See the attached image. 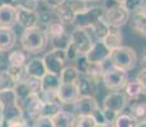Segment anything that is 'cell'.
<instances>
[{
  "mask_svg": "<svg viewBox=\"0 0 146 127\" xmlns=\"http://www.w3.org/2000/svg\"><path fill=\"white\" fill-rule=\"evenodd\" d=\"M48 37L43 28L33 27L27 28L21 36L22 49L27 51L28 53H40L47 47Z\"/></svg>",
  "mask_w": 146,
  "mask_h": 127,
  "instance_id": "cell-1",
  "label": "cell"
},
{
  "mask_svg": "<svg viewBox=\"0 0 146 127\" xmlns=\"http://www.w3.org/2000/svg\"><path fill=\"white\" fill-rule=\"evenodd\" d=\"M103 21L111 28H121L130 21V12L116 0H104Z\"/></svg>",
  "mask_w": 146,
  "mask_h": 127,
  "instance_id": "cell-2",
  "label": "cell"
},
{
  "mask_svg": "<svg viewBox=\"0 0 146 127\" xmlns=\"http://www.w3.org/2000/svg\"><path fill=\"white\" fill-rule=\"evenodd\" d=\"M109 61L112 66L123 70V71H130L137 63V53L132 47L121 46L118 49L111 51Z\"/></svg>",
  "mask_w": 146,
  "mask_h": 127,
  "instance_id": "cell-3",
  "label": "cell"
},
{
  "mask_svg": "<svg viewBox=\"0 0 146 127\" xmlns=\"http://www.w3.org/2000/svg\"><path fill=\"white\" fill-rule=\"evenodd\" d=\"M102 81L104 83L107 89L118 92L125 88L126 83L128 81V74L127 71H123V70L117 69L111 65V67L106 69L104 74L102 76Z\"/></svg>",
  "mask_w": 146,
  "mask_h": 127,
  "instance_id": "cell-4",
  "label": "cell"
},
{
  "mask_svg": "<svg viewBox=\"0 0 146 127\" xmlns=\"http://www.w3.org/2000/svg\"><path fill=\"white\" fill-rule=\"evenodd\" d=\"M66 60L67 57L65 50L60 49H52L50 52H47L43 56V64L47 72H52V74L57 75H60L61 71L64 70Z\"/></svg>",
  "mask_w": 146,
  "mask_h": 127,
  "instance_id": "cell-5",
  "label": "cell"
},
{
  "mask_svg": "<svg viewBox=\"0 0 146 127\" xmlns=\"http://www.w3.org/2000/svg\"><path fill=\"white\" fill-rule=\"evenodd\" d=\"M104 14V8L103 7H90L85 10V12L78 13L75 15L74 24L75 28H83V29H88L93 25L97 21L103 18Z\"/></svg>",
  "mask_w": 146,
  "mask_h": 127,
  "instance_id": "cell-6",
  "label": "cell"
},
{
  "mask_svg": "<svg viewBox=\"0 0 146 127\" xmlns=\"http://www.w3.org/2000/svg\"><path fill=\"white\" fill-rule=\"evenodd\" d=\"M19 107L22 109L23 117L27 121H35L36 118L41 117V109H42V104L43 100L41 99L40 94H32L29 95L26 99L18 102Z\"/></svg>",
  "mask_w": 146,
  "mask_h": 127,
  "instance_id": "cell-7",
  "label": "cell"
},
{
  "mask_svg": "<svg viewBox=\"0 0 146 127\" xmlns=\"http://www.w3.org/2000/svg\"><path fill=\"white\" fill-rule=\"evenodd\" d=\"M70 42L76 47L79 55H85V53L90 50L94 41H93V37L90 36V32H89L88 29L75 28V29L70 33Z\"/></svg>",
  "mask_w": 146,
  "mask_h": 127,
  "instance_id": "cell-8",
  "label": "cell"
},
{
  "mask_svg": "<svg viewBox=\"0 0 146 127\" xmlns=\"http://www.w3.org/2000/svg\"><path fill=\"white\" fill-rule=\"evenodd\" d=\"M111 50L104 45L103 41H94L90 50L85 53L86 60L90 64H104L109 60Z\"/></svg>",
  "mask_w": 146,
  "mask_h": 127,
  "instance_id": "cell-9",
  "label": "cell"
},
{
  "mask_svg": "<svg viewBox=\"0 0 146 127\" xmlns=\"http://www.w3.org/2000/svg\"><path fill=\"white\" fill-rule=\"evenodd\" d=\"M128 104V98L125 93H122L121 90L118 92H113L109 93L108 95L103 99V107L102 108L109 109V111H113L114 113H121L123 112V109L127 107Z\"/></svg>",
  "mask_w": 146,
  "mask_h": 127,
  "instance_id": "cell-10",
  "label": "cell"
},
{
  "mask_svg": "<svg viewBox=\"0 0 146 127\" xmlns=\"http://www.w3.org/2000/svg\"><path fill=\"white\" fill-rule=\"evenodd\" d=\"M128 109L130 114L136 120L137 123L146 121V94L142 93L136 98L128 99Z\"/></svg>",
  "mask_w": 146,
  "mask_h": 127,
  "instance_id": "cell-11",
  "label": "cell"
},
{
  "mask_svg": "<svg viewBox=\"0 0 146 127\" xmlns=\"http://www.w3.org/2000/svg\"><path fill=\"white\" fill-rule=\"evenodd\" d=\"M79 90L76 83L61 84L57 90V98L61 104H74L79 99Z\"/></svg>",
  "mask_w": 146,
  "mask_h": 127,
  "instance_id": "cell-12",
  "label": "cell"
},
{
  "mask_svg": "<svg viewBox=\"0 0 146 127\" xmlns=\"http://www.w3.org/2000/svg\"><path fill=\"white\" fill-rule=\"evenodd\" d=\"M72 106L78 116H92V113L99 107V104L94 97H79V99Z\"/></svg>",
  "mask_w": 146,
  "mask_h": 127,
  "instance_id": "cell-13",
  "label": "cell"
},
{
  "mask_svg": "<svg viewBox=\"0 0 146 127\" xmlns=\"http://www.w3.org/2000/svg\"><path fill=\"white\" fill-rule=\"evenodd\" d=\"M131 27L136 33L146 37V4L144 3L137 12L130 14Z\"/></svg>",
  "mask_w": 146,
  "mask_h": 127,
  "instance_id": "cell-14",
  "label": "cell"
},
{
  "mask_svg": "<svg viewBox=\"0 0 146 127\" xmlns=\"http://www.w3.org/2000/svg\"><path fill=\"white\" fill-rule=\"evenodd\" d=\"M76 85L80 97H94L97 93V81L85 74H80Z\"/></svg>",
  "mask_w": 146,
  "mask_h": 127,
  "instance_id": "cell-15",
  "label": "cell"
},
{
  "mask_svg": "<svg viewBox=\"0 0 146 127\" xmlns=\"http://www.w3.org/2000/svg\"><path fill=\"white\" fill-rule=\"evenodd\" d=\"M18 24V13L13 5H1L0 7V27L13 28Z\"/></svg>",
  "mask_w": 146,
  "mask_h": 127,
  "instance_id": "cell-16",
  "label": "cell"
},
{
  "mask_svg": "<svg viewBox=\"0 0 146 127\" xmlns=\"http://www.w3.org/2000/svg\"><path fill=\"white\" fill-rule=\"evenodd\" d=\"M17 13H18V24L22 25L24 29L38 25V13L36 10H26L17 8Z\"/></svg>",
  "mask_w": 146,
  "mask_h": 127,
  "instance_id": "cell-17",
  "label": "cell"
},
{
  "mask_svg": "<svg viewBox=\"0 0 146 127\" xmlns=\"http://www.w3.org/2000/svg\"><path fill=\"white\" fill-rule=\"evenodd\" d=\"M17 43V33L13 28L0 27V51L7 52L12 50Z\"/></svg>",
  "mask_w": 146,
  "mask_h": 127,
  "instance_id": "cell-18",
  "label": "cell"
},
{
  "mask_svg": "<svg viewBox=\"0 0 146 127\" xmlns=\"http://www.w3.org/2000/svg\"><path fill=\"white\" fill-rule=\"evenodd\" d=\"M24 67H26L27 75L33 76V78L42 79V76L47 72L44 64H43V59H40V57H35L32 60H29Z\"/></svg>",
  "mask_w": 146,
  "mask_h": 127,
  "instance_id": "cell-19",
  "label": "cell"
},
{
  "mask_svg": "<svg viewBox=\"0 0 146 127\" xmlns=\"http://www.w3.org/2000/svg\"><path fill=\"white\" fill-rule=\"evenodd\" d=\"M61 85L60 75L46 72L41 79V92H57Z\"/></svg>",
  "mask_w": 146,
  "mask_h": 127,
  "instance_id": "cell-20",
  "label": "cell"
},
{
  "mask_svg": "<svg viewBox=\"0 0 146 127\" xmlns=\"http://www.w3.org/2000/svg\"><path fill=\"white\" fill-rule=\"evenodd\" d=\"M53 10H55L58 21L62 22L64 24H72L74 23V19H75V15H76V14H75V12L70 8V5L67 4L66 1Z\"/></svg>",
  "mask_w": 146,
  "mask_h": 127,
  "instance_id": "cell-21",
  "label": "cell"
},
{
  "mask_svg": "<svg viewBox=\"0 0 146 127\" xmlns=\"http://www.w3.org/2000/svg\"><path fill=\"white\" fill-rule=\"evenodd\" d=\"M75 116L71 112L60 111L55 117L52 118L55 127H74L75 126Z\"/></svg>",
  "mask_w": 146,
  "mask_h": 127,
  "instance_id": "cell-22",
  "label": "cell"
},
{
  "mask_svg": "<svg viewBox=\"0 0 146 127\" xmlns=\"http://www.w3.org/2000/svg\"><path fill=\"white\" fill-rule=\"evenodd\" d=\"M88 31L92 32V35L94 36L95 41H103V39L106 38V36L109 33V31H111V27L103 21V18H100L99 21L95 22L90 28H88Z\"/></svg>",
  "mask_w": 146,
  "mask_h": 127,
  "instance_id": "cell-23",
  "label": "cell"
},
{
  "mask_svg": "<svg viewBox=\"0 0 146 127\" xmlns=\"http://www.w3.org/2000/svg\"><path fill=\"white\" fill-rule=\"evenodd\" d=\"M119 28H111L109 33L106 36V38L103 39L104 45L108 47L109 50H114V49H118V47L122 46V33L121 31H118Z\"/></svg>",
  "mask_w": 146,
  "mask_h": 127,
  "instance_id": "cell-24",
  "label": "cell"
},
{
  "mask_svg": "<svg viewBox=\"0 0 146 127\" xmlns=\"http://www.w3.org/2000/svg\"><path fill=\"white\" fill-rule=\"evenodd\" d=\"M28 55L29 53L27 51L22 50H15L12 51L8 56V65L12 66H26L27 61H28Z\"/></svg>",
  "mask_w": 146,
  "mask_h": 127,
  "instance_id": "cell-25",
  "label": "cell"
},
{
  "mask_svg": "<svg viewBox=\"0 0 146 127\" xmlns=\"http://www.w3.org/2000/svg\"><path fill=\"white\" fill-rule=\"evenodd\" d=\"M80 76L79 70L75 66H65L64 70L60 74L61 84H70V83H76L78 79Z\"/></svg>",
  "mask_w": 146,
  "mask_h": 127,
  "instance_id": "cell-26",
  "label": "cell"
},
{
  "mask_svg": "<svg viewBox=\"0 0 146 127\" xmlns=\"http://www.w3.org/2000/svg\"><path fill=\"white\" fill-rule=\"evenodd\" d=\"M60 111H62V104L60 102H43L41 109V116L53 118Z\"/></svg>",
  "mask_w": 146,
  "mask_h": 127,
  "instance_id": "cell-27",
  "label": "cell"
},
{
  "mask_svg": "<svg viewBox=\"0 0 146 127\" xmlns=\"http://www.w3.org/2000/svg\"><path fill=\"white\" fill-rule=\"evenodd\" d=\"M44 31H46V35H47L48 41H50V39L56 38V37H58V36L64 35V33L66 32V28H65V24L57 19V21H53L52 23H50L47 25V27L44 28Z\"/></svg>",
  "mask_w": 146,
  "mask_h": 127,
  "instance_id": "cell-28",
  "label": "cell"
},
{
  "mask_svg": "<svg viewBox=\"0 0 146 127\" xmlns=\"http://www.w3.org/2000/svg\"><path fill=\"white\" fill-rule=\"evenodd\" d=\"M123 89H125L123 93L127 95L128 99L136 98V97H139V95H141L142 93H145V89L142 88L141 84H140L137 80H128Z\"/></svg>",
  "mask_w": 146,
  "mask_h": 127,
  "instance_id": "cell-29",
  "label": "cell"
},
{
  "mask_svg": "<svg viewBox=\"0 0 146 127\" xmlns=\"http://www.w3.org/2000/svg\"><path fill=\"white\" fill-rule=\"evenodd\" d=\"M136 125L137 122L132 116L130 113H123V112L117 114L116 120L112 123L113 127H136Z\"/></svg>",
  "mask_w": 146,
  "mask_h": 127,
  "instance_id": "cell-30",
  "label": "cell"
},
{
  "mask_svg": "<svg viewBox=\"0 0 146 127\" xmlns=\"http://www.w3.org/2000/svg\"><path fill=\"white\" fill-rule=\"evenodd\" d=\"M17 103H18V98H17L14 89H7L0 92V107H1V109L5 107L14 106Z\"/></svg>",
  "mask_w": 146,
  "mask_h": 127,
  "instance_id": "cell-31",
  "label": "cell"
},
{
  "mask_svg": "<svg viewBox=\"0 0 146 127\" xmlns=\"http://www.w3.org/2000/svg\"><path fill=\"white\" fill-rule=\"evenodd\" d=\"M14 92H15V94H17L18 102L26 99V98H28L29 95L35 94V93L31 90L29 85H28V83H27V80L18 81V83L15 84V86H14Z\"/></svg>",
  "mask_w": 146,
  "mask_h": 127,
  "instance_id": "cell-32",
  "label": "cell"
},
{
  "mask_svg": "<svg viewBox=\"0 0 146 127\" xmlns=\"http://www.w3.org/2000/svg\"><path fill=\"white\" fill-rule=\"evenodd\" d=\"M7 72L9 74L12 78L15 80V83L18 81H23L27 79V72H26V67L24 66H12V65H8Z\"/></svg>",
  "mask_w": 146,
  "mask_h": 127,
  "instance_id": "cell-33",
  "label": "cell"
},
{
  "mask_svg": "<svg viewBox=\"0 0 146 127\" xmlns=\"http://www.w3.org/2000/svg\"><path fill=\"white\" fill-rule=\"evenodd\" d=\"M15 80L7 72V70H0V92L7 89H14Z\"/></svg>",
  "mask_w": 146,
  "mask_h": 127,
  "instance_id": "cell-34",
  "label": "cell"
},
{
  "mask_svg": "<svg viewBox=\"0 0 146 127\" xmlns=\"http://www.w3.org/2000/svg\"><path fill=\"white\" fill-rule=\"evenodd\" d=\"M57 15H56L55 10H43L38 14V24H42L44 28L47 27L50 23H52L53 21H57Z\"/></svg>",
  "mask_w": 146,
  "mask_h": 127,
  "instance_id": "cell-35",
  "label": "cell"
},
{
  "mask_svg": "<svg viewBox=\"0 0 146 127\" xmlns=\"http://www.w3.org/2000/svg\"><path fill=\"white\" fill-rule=\"evenodd\" d=\"M66 3L70 5V8L75 12V14L85 12L88 8L92 7L90 1H88V0H66Z\"/></svg>",
  "mask_w": 146,
  "mask_h": 127,
  "instance_id": "cell-36",
  "label": "cell"
},
{
  "mask_svg": "<svg viewBox=\"0 0 146 127\" xmlns=\"http://www.w3.org/2000/svg\"><path fill=\"white\" fill-rule=\"evenodd\" d=\"M53 46V49H60V50H66L67 46L70 45V35L67 32H65L64 35L58 36L56 38L50 39Z\"/></svg>",
  "mask_w": 146,
  "mask_h": 127,
  "instance_id": "cell-37",
  "label": "cell"
},
{
  "mask_svg": "<svg viewBox=\"0 0 146 127\" xmlns=\"http://www.w3.org/2000/svg\"><path fill=\"white\" fill-rule=\"evenodd\" d=\"M14 7L26 10H36L38 8V0H14Z\"/></svg>",
  "mask_w": 146,
  "mask_h": 127,
  "instance_id": "cell-38",
  "label": "cell"
},
{
  "mask_svg": "<svg viewBox=\"0 0 146 127\" xmlns=\"http://www.w3.org/2000/svg\"><path fill=\"white\" fill-rule=\"evenodd\" d=\"M94 118L92 116H78L75 118V126L74 127H95Z\"/></svg>",
  "mask_w": 146,
  "mask_h": 127,
  "instance_id": "cell-39",
  "label": "cell"
},
{
  "mask_svg": "<svg viewBox=\"0 0 146 127\" xmlns=\"http://www.w3.org/2000/svg\"><path fill=\"white\" fill-rule=\"evenodd\" d=\"M4 127H32L29 125V122L23 117H17V118H13V120H9V121H5L4 122Z\"/></svg>",
  "mask_w": 146,
  "mask_h": 127,
  "instance_id": "cell-40",
  "label": "cell"
},
{
  "mask_svg": "<svg viewBox=\"0 0 146 127\" xmlns=\"http://www.w3.org/2000/svg\"><path fill=\"white\" fill-rule=\"evenodd\" d=\"M122 5L125 7L126 10L131 13H135L144 5V0H123Z\"/></svg>",
  "mask_w": 146,
  "mask_h": 127,
  "instance_id": "cell-41",
  "label": "cell"
},
{
  "mask_svg": "<svg viewBox=\"0 0 146 127\" xmlns=\"http://www.w3.org/2000/svg\"><path fill=\"white\" fill-rule=\"evenodd\" d=\"M74 61H75V67L79 70L80 74H85L89 66V61L86 60L85 55H79Z\"/></svg>",
  "mask_w": 146,
  "mask_h": 127,
  "instance_id": "cell-42",
  "label": "cell"
},
{
  "mask_svg": "<svg viewBox=\"0 0 146 127\" xmlns=\"http://www.w3.org/2000/svg\"><path fill=\"white\" fill-rule=\"evenodd\" d=\"M27 83L29 85L31 90H32L35 94H40L41 93V79L38 78H33V76H27Z\"/></svg>",
  "mask_w": 146,
  "mask_h": 127,
  "instance_id": "cell-43",
  "label": "cell"
},
{
  "mask_svg": "<svg viewBox=\"0 0 146 127\" xmlns=\"http://www.w3.org/2000/svg\"><path fill=\"white\" fill-rule=\"evenodd\" d=\"M32 127H55V125H53L52 118L43 117V116H41V117L36 118V120L33 121Z\"/></svg>",
  "mask_w": 146,
  "mask_h": 127,
  "instance_id": "cell-44",
  "label": "cell"
},
{
  "mask_svg": "<svg viewBox=\"0 0 146 127\" xmlns=\"http://www.w3.org/2000/svg\"><path fill=\"white\" fill-rule=\"evenodd\" d=\"M92 117L94 118L97 125H109L104 117V113H103V108H100V107H98L93 113H92Z\"/></svg>",
  "mask_w": 146,
  "mask_h": 127,
  "instance_id": "cell-45",
  "label": "cell"
},
{
  "mask_svg": "<svg viewBox=\"0 0 146 127\" xmlns=\"http://www.w3.org/2000/svg\"><path fill=\"white\" fill-rule=\"evenodd\" d=\"M65 52H66V57H67V60H75V59L79 56V52H78V50H76V47L74 46V45L70 42V45L67 46V49L65 50Z\"/></svg>",
  "mask_w": 146,
  "mask_h": 127,
  "instance_id": "cell-46",
  "label": "cell"
},
{
  "mask_svg": "<svg viewBox=\"0 0 146 127\" xmlns=\"http://www.w3.org/2000/svg\"><path fill=\"white\" fill-rule=\"evenodd\" d=\"M44 4L47 5V8L48 9H56V8H58L60 5H62L66 1V0H43Z\"/></svg>",
  "mask_w": 146,
  "mask_h": 127,
  "instance_id": "cell-47",
  "label": "cell"
},
{
  "mask_svg": "<svg viewBox=\"0 0 146 127\" xmlns=\"http://www.w3.org/2000/svg\"><path fill=\"white\" fill-rule=\"evenodd\" d=\"M136 80L141 84V86L146 90V69H141L139 71V74L136 76Z\"/></svg>",
  "mask_w": 146,
  "mask_h": 127,
  "instance_id": "cell-48",
  "label": "cell"
},
{
  "mask_svg": "<svg viewBox=\"0 0 146 127\" xmlns=\"http://www.w3.org/2000/svg\"><path fill=\"white\" fill-rule=\"evenodd\" d=\"M3 5H13L14 7V0H0Z\"/></svg>",
  "mask_w": 146,
  "mask_h": 127,
  "instance_id": "cell-49",
  "label": "cell"
},
{
  "mask_svg": "<svg viewBox=\"0 0 146 127\" xmlns=\"http://www.w3.org/2000/svg\"><path fill=\"white\" fill-rule=\"evenodd\" d=\"M136 127H146V121H145V122H140V123H137Z\"/></svg>",
  "mask_w": 146,
  "mask_h": 127,
  "instance_id": "cell-50",
  "label": "cell"
},
{
  "mask_svg": "<svg viewBox=\"0 0 146 127\" xmlns=\"http://www.w3.org/2000/svg\"><path fill=\"white\" fill-rule=\"evenodd\" d=\"M95 127H113L112 125H97Z\"/></svg>",
  "mask_w": 146,
  "mask_h": 127,
  "instance_id": "cell-51",
  "label": "cell"
},
{
  "mask_svg": "<svg viewBox=\"0 0 146 127\" xmlns=\"http://www.w3.org/2000/svg\"><path fill=\"white\" fill-rule=\"evenodd\" d=\"M3 56H4V52L0 51V64H1V61H3Z\"/></svg>",
  "mask_w": 146,
  "mask_h": 127,
  "instance_id": "cell-52",
  "label": "cell"
},
{
  "mask_svg": "<svg viewBox=\"0 0 146 127\" xmlns=\"http://www.w3.org/2000/svg\"><path fill=\"white\" fill-rule=\"evenodd\" d=\"M88 1H90V3H97V1H104V0H88Z\"/></svg>",
  "mask_w": 146,
  "mask_h": 127,
  "instance_id": "cell-53",
  "label": "cell"
},
{
  "mask_svg": "<svg viewBox=\"0 0 146 127\" xmlns=\"http://www.w3.org/2000/svg\"><path fill=\"white\" fill-rule=\"evenodd\" d=\"M116 1H117V3H119V4H122V3H123V0H116Z\"/></svg>",
  "mask_w": 146,
  "mask_h": 127,
  "instance_id": "cell-54",
  "label": "cell"
},
{
  "mask_svg": "<svg viewBox=\"0 0 146 127\" xmlns=\"http://www.w3.org/2000/svg\"><path fill=\"white\" fill-rule=\"evenodd\" d=\"M0 111H1V107H0Z\"/></svg>",
  "mask_w": 146,
  "mask_h": 127,
  "instance_id": "cell-55",
  "label": "cell"
}]
</instances>
